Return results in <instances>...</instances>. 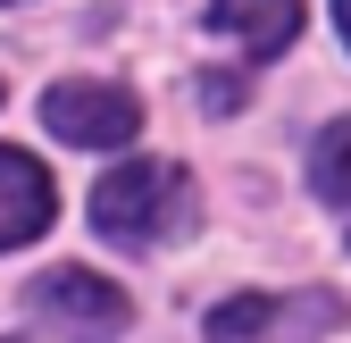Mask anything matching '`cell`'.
<instances>
[{
    "instance_id": "1",
    "label": "cell",
    "mask_w": 351,
    "mask_h": 343,
    "mask_svg": "<svg viewBox=\"0 0 351 343\" xmlns=\"http://www.w3.org/2000/svg\"><path fill=\"white\" fill-rule=\"evenodd\" d=\"M193 218V176L176 159H125L93 185V226L125 251H151Z\"/></svg>"
},
{
    "instance_id": "2",
    "label": "cell",
    "mask_w": 351,
    "mask_h": 343,
    "mask_svg": "<svg viewBox=\"0 0 351 343\" xmlns=\"http://www.w3.org/2000/svg\"><path fill=\"white\" fill-rule=\"evenodd\" d=\"M25 310L59 343H109V335H125V318H134V302H125L109 276H93V268H42L25 285Z\"/></svg>"
},
{
    "instance_id": "3",
    "label": "cell",
    "mask_w": 351,
    "mask_h": 343,
    "mask_svg": "<svg viewBox=\"0 0 351 343\" xmlns=\"http://www.w3.org/2000/svg\"><path fill=\"white\" fill-rule=\"evenodd\" d=\"M42 126H51L59 143H75V151H117V143L143 134V101L125 93V84L75 75V84H51V93H42Z\"/></svg>"
},
{
    "instance_id": "4",
    "label": "cell",
    "mask_w": 351,
    "mask_h": 343,
    "mask_svg": "<svg viewBox=\"0 0 351 343\" xmlns=\"http://www.w3.org/2000/svg\"><path fill=\"white\" fill-rule=\"evenodd\" d=\"M343 318L335 293H234L209 310V343H285V335H326Z\"/></svg>"
},
{
    "instance_id": "5",
    "label": "cell",
    "mask_w": 351,
    "mask_h": 343,
    "mask_svg": "<svg viewBox=\"0 0 351 343\" xmlns=\"http://www.w3.org/2000/svg\"><path fill=\"white\" fill-rule=\"evenodd\" d=\"M51 218H59V185H51V167H42L34 151H9V143H0V251L34 243Z\"/></svg>"
},
{
    "instance_id": "6",
    "label": "cell",
    "mask_w": 351,
    "mask_h": 343,
    "mask_svg": "<svg viewBox=\"0 0 351 343\" xmlns=\"http://www.w3.org/2000/svg\"><path fill=\"white\" fill-rule=\"evenodd\" d=\"M209 25L234 34L251 59H276L285 42L301 34V0H209Z\"/></svg>"
},
{
    "instance_id": "7",
    "label": "cell",
    "mask_w": 351,
    "mask_h": 343,
    "mask_svg": "<svg viewBox=\"0 0 351 343\" xmlns=\"http://www.w3.org/2000/svg\"><path fill=\"white\" fill-rule=\"evenodd\" d=\"M310 193L335 201V209H351V117H335L310 143Z\"/></svg>"
},
{
    "instance_id": "8",
    "label": "cell",
    "mask_w": 351,
    "mask_h": 343,
    "mask_svg": "<svg viewBox=\"0 0 351 343\" xmlns=\"http://www.w3.org/2000/svg\"><path fill=\"white\" fill-rule=\"evenodd\" d=\"M335 25H343V42H351V0H335Z\"/></svg>"
}]
</instances>
